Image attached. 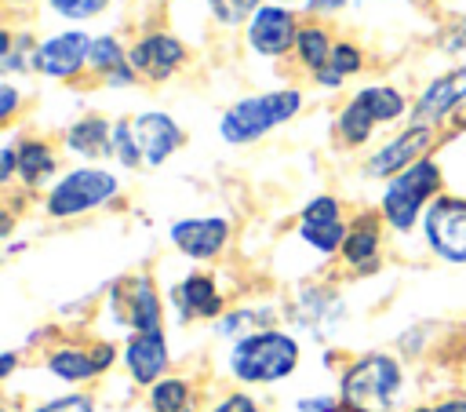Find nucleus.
Here are the masks:
<instances>
[{"label":"nucleus","instance_id":"14","mask_svg":"<svg viewBox=\"0 0 466 412\" xmlns=\"http://www.w3.org/2000/svg\"><path fill=\"white\" fill-rule=\"evenodd\" d=\"M433 142V128L426 124H411L404 128L397 139H390L386 146H379L368 160V175H379V179H393L400 175L404 168H411L415 160H422V153L430 149Z\"/></svg>","mask_w":466,"mask_h":412},{"label":"nucleus","instance_id":"27","mask_svg":"<svg viewBox=\"0 0 466 412\" xmlns=\"http://www.w3.org/2000/svg\"><path fill=\"white\" fill-rule=\"evenodd\" d=\"M153 412H189V386L186 379H160L149 386Z\"/></svg>","mask_w":466,"mask_h":412},{"label":"nucleus","instance_id":"38","mask_svg":"<svg viewBox=\"0 0 466 412\" xmlns=\"http://www.w3.org/2000/svg\"><path fill=\"white\" fill-rule=\"evenodd\" d=\"M411 412H466V401H441V405H426V408H411Z\"/></svg>","mask_w":466,"mask_h":412},{"label":"nucleus","instance_id":"5","mask_svg":"<svg viewBox=\"0 0 466 412\" xmlns=\"http://www.w3.org/2000/svg\"><path fill=\"white\" fill-rule=\"evenodd\" d=\"M404 109H408V98H404L397 88H390V84H368V88H360V91L342 106V113H339V120H335L339 139H342L346 146H360V142L371 139L375 124L397 120Z\"/></svg>","mask_w":466,"mask_h":412},{"label":"nucleus","instance_id":"12","mask_svg":"<svg viewBox=\"0 0 466 412\" xmlns=\"http://www.w3.org/2000/svg\"><path fill=\"white\" fill-rule=\"evenodd\" d=\"M127 62L146 80H167L186 62V44L175 33H146L127 51Z\"/></svg>","mask_w":466,"mask_h":412},{"label":"nucleus","instance_id":"24","mask_svg":"<svg viewBox=\"0 0 466 412\" xmlns=\"http://www.w3.org/2000/svg\"><path fill=\"white\" fill-rule=\"evenodd\" d=\"M360 69H364L360 47L350 44V40H339L335 51H331V58H328V66L317 73V84H320V88H339L346 77H353V73H360Z\"/></svg>","mask_w":466,"mask_h":412},{"label":"nucleus","instance_id":"30","mask_svg":"<svg viewBox=\"0 0 466 412\" xmlns=\"http://www.w3.org/2000/svg\"><path fill=\"white\" fill-rule=\"evenodd\" d=\"M113 157L124 168H138L142 164V149H138V139L131 131V120H116L113 124Z\"/></svg>","mask_w":466,"mask_h":412},{"label":"nucleus","instance_id":"6","mask_svg":"<svg viewBox=\"0 0 466 412\" xmlns=\"http://www.w3.org/2000/svg\"><path fill=\"white\" fill-rule=\"evenodd\" d=\"M116 193H120V182H116L113 171H106V168H76V171L62 175L51 186V193H47V215L69 219V215L102 208Z\"/></svg>","mask_w":466,"mask_h":412},{"label":"nucleus","instance_id":"3","mask_svg":"<svg viewBox=\"0 0 466 412\" xmlns=\"http://www.w3.org/2000/svg\"><path fill=\"white\" fill-rule=\"evenodd\" d=\"M299 365V339L277 328L255 332L229 350V372L240 383H277Z\"/></svg>","mask_w":466,"mask_h":412},{"label":"nucleus","instance_id":"40","mask_svg":"<svg viewBox=\"0 0 466 412\" xmlns=\"http://www.w3.org/2000/svg\"><path fill=\"white\" fill-rule=\"evenodd\" d=\"M273 4H284V7H288V4H295V0H273Z\"/></svg>","mask_w":466,"mask_h":412},{"label":"nucleus","instance_id":"32","mask_svg":"<svg viewBox=\"0 0 466 412\" xmlns=\"http://www.w3.org/2000/svg\"><path fill=\"white\" fill-rule=\"evenodd\" d=\"M33 412H95V405H91V397H84V394H66V397L47 401V405H40V408H33Z\"/></svg>","mask_w":466,"mask_h":412},{"label":"nucleus","instance_id":"7","mask_svg":"<svg viewBox=\"0 0 466 412\" xmlns=\"http://www.w3.org/2000/svg\"><path fill=\"white\" fill-rule=\"evenodd\" d=\"M109 314L116 324L131 332H157L160 328V299L146 273L120 277L109 292Z\"/></svg>","mask_w":466,"mask_h":412},{"label":"nucleus","instance_id":"9","mask_svg":"<svg viewBox=\"0 0 466 412\" xmlns=\"http://www.w3.org/2000/svg\"><path fill=\"white\" fill-rule=\"evenodd\" d=\"M299 18L291 7L284 4H262L255 11V18L248 22V47L262 58H280L284 51L295 47L299 40Z\"/></svg>","mask_w":466,"mask_h":412},{"label":"nucleus","instance_id":"22","mask_svg":"<svg viewBox=\"0 0 466 412\" xmlns=\"http://www.w3.org/2000/svg\"><path fill=\"white\" fill-rule=\"evenodd\" d=\"M15 153H18V175H22L25 186H40V182H47L55 175V164L58 160H55V149L47 142L25 139V142L15 146Z\"/></svg>","mask_w":466,"mask_h":412},{"label":"nucleus","instance_id":"28","mask_svg":"<svg viewBox=\"0 0 466 412\" xmlns=\"http://www.w3.org/2000/svg\"><path fill=\"white\" fill-rule=\"evenodd\" d=\"M262 7V0H208V11L218 26L226 29H237V26H248L255 18V11Z\"/></svg>","mask_w":466,"mask_h":412},{"label":"nucleus","instance_id":"31","mask_svg":"<svg viewBox=\"0 0 466 412\" xmlns=\"http://www.w3.org/2000/svg\"><path fill=\"white\" fill-rule=\"evenodd\" d=\"M47 4H51L55 15H62V18H69V22L98 18V15L109 7V0H47Z\"/></svg>","mask_w":466,"mask_h":412},{"label":"nucleus","instance_id":"36","mask_svg":"<svg viewBox=\"0 0 466 412\" xmlns=\"http://www.w3.org/2000/svg\"><path fill=\"white\" fill-rule=\"evenodd\" d=\"M15 109H18V91L4 80V84H0V120H11Z\"/></svg>","mask_w":466,"mask_h":412},{"label":"nucleus","instance_id":"16","mask_svg":"<svg viewBox=\"0 0 466 412\" xmlns=\"http://www.w3.org/2000/svg\"><path fill=\"white\" fill-rule=\"evenodd\" d=\"M131 131L138 139V149H142V164L157 168L164 164L178 146H182V128L175 124V117L160 113V109H149V113H138L131 120Z\"/></svg>","mask_w":466,"mask_h":412},{"label":"nucleus","instance_id":"13","mask_svg":"<svg viewBox=\"0 0 466 412\" xmlns=\"http://www.w3.org/2000/svg\"><path fill=\"white\" fill-rule=\"evenodd\" d=\"M87 51H91V36L87 33H80V29L55 33V36L40 40V47H36V69L44 77L69 80V77H76L87 66Z\"/></svg>","mask_w":466,"mask_h":412},{"label":"nucleus","instance_id":"15","mask_svg":"<svg viewBox=\"0 0 466 412\" xmlns=\"http://www.w3.org/2000/svg\"><path fill=\"white\" fill-rule=\"evenodd\" d=\"M229 241V222L218 215H193L171 222V244L189 259H215Z\"/></svg>","mask_w":466,"mask_h":412},{"label":"nucleus","instance_id":"39","mask_svg":"<svg viewBox=\"0 0 466 412\" xmlns=\"http://www.w3.org/2000/svg\"><path fill=\"white\" fill-rule=\"evenodd\" d=\"M0 368H4V376H11V368H15V354H4V365H0Z\"/></svg>","mask_w":466,"mask_h":412},{"label":"nucleus","instance_id":"8","mask_svg":"<svg viewBox=\"0 0 466 412\" xmlns=\"http://www.w3.org/2000/svg\"><path fill=\"white\" fill-rule=\"evenodd\" d=\"M426 244L448 259L466 263V201L462 197H437L422 215Z\"/></svg>","mask_w":466,"mask_h":412},{"label":"nucleus","instance_id":"4","mask_svg":"<svg viewBox=\"0 0 466 412\" xmlns=\"http://www.w3.org/2000/svg\"><path fill=\"white\" fill-rule=\"evenodd\" d=\"M441 190V168H437V160H430V157H422V160H415L411 168H404L400 175H393L390 182H386V190H382V219L397 230V233H408L415 222H419V215H422V208H430L433 201V193Z\"/></svg>","mask_w":466,"mask_h":412},{"label":"nucleus","instance_id":"18","mask_svg":"<svg viewBox=\"0 0 466 412\" xmlns=\"http://www.w3.org/2000/svg\"><path fill=\"white\" fill-rule=\"evenodd\" d=\"M171 306L178 321H197V317H218L222 314V292L208 273H189L171 288Z\"/></svg>","mask_w":466,"mask_h":412},{"label":"nucleus","instance_id":"34","mask_svg":"<svg viewBox=\"0 0 466 412\" xmlns=\"http://www.w3.org/2000/svg\"><path fill=\"white\" fill-rule=\"evenodd\" d=\"M211 412H262L248 394H229V397H222Z\"/></svg>","mask_w":466,"mask_h":412},{"label":"nucleus","instance_id":"29","mask_svg":"<svg viewBox=\"0 0 466 412\" xmlns=\"http://www.w3.org/2000/svg\"><path fill=\"white\" fill-rule=\"evenodd\" d=\"M262 317H266L262 310H233V314H226L218 321V335H233L240 343V339H248L255 332H266L262 328Z\"/></svg>","mask_w":466,"mask_h":412},{"label":"nucleus","instance_id":"21","mask_svg":"<svg viewBox=\"0 0 466 412\" xmlns=\"http://www.w3.org/2000/svg\"><path fill=\"white\" fill-rule=\"evenodd\" d=\"M47 368H51V376H58L66 383H84V379H91V376L102 372L95 350H80V346H58V350H51Z\"/></svg>","mask_w":466,"mask_h":412},{"label":"nucleus","instance_id":"20","mask_svg":"<svg viewBox=\"0 0 466 412\" xmlns=\"http://www.w3.org/2000/svg\"><path fill=\"white\" fill-rule=\"evenodd\" d=\"M66 146H69L76 157L98 160V157L113 153V124L102 120V117H80L76 124L66 128Z\"/></svg>","mask_w":466,"mask_h":412},{"label":"nucleus","instance_id":"41","mask_svg":"<svg viewBox=\"0 0 466 412\" xmlns=\"http://www.w3.org/2000/svg\"><path fill=\"white\" fill-rule=\"evenodd\" d=\"M149 412H153V408H149Z\"/></svg>","mask_w":466,"mask_h":412},{"label":"nucleus","instance_id":"10","mask_svg":"<svg viewBox=\"0 0 466 412\" xmlns=\"http://www.w3.org/2000/svg\"><path fill=\"white\" fill-rule=\"evenodd\" d=\"M466 102V66H455L441 77H433L422 95L415 98L411 106V124H426V128H437L448 113H455L459 106Z\"/></svg>","mask_w":466,"mask_h":412},{"label":"nucleus","instance_id":"26","mask_svg":"<svg viewBox=\"0 0 466 412\" xmlns=\"http://www.w3.org/2000/svg\"><path fill=\"white\" fill-rule=\"evenodd\" d=\"M87 66H91V73L109 77V73H116V69H124V66H127V51H124V44H120L116 36H109V33L91 36Z\"/></svg>","mask_w":466,"mask_h":412},{"label":"nucleus","instance_id":"23","mask_svg":"<svg viewBox=\"0 0 466 412\" xmlns=\"http://www.w3.org/2000/svg\"><path fill=\"white\" fill-rule=\"evenodd\" d=\"M342 259L357 270H371L379 263V226L371 219H360L357 226H350L346 244H342Z\"/></svg>","mask_w":466,"mask_h":412},{"label":"nucleus","instance_id":"1","mask_svg":"<svg viewBox=\"0 0 466 412\" xmlns=\"http://www.w3.org/2000/svg\"><path fill=\"white\" fill-rule=\"evenodd\" d=\"M302 109V91L299 88H284V91H262V95H244L237 98L222 120H218V135L229 146H248L262 135H269L277 124L291 120Z\"/></svg>","mask_w":466,"mask_h":412},{"label":"nucleus","instance_id":"11","mask_svg":"<svg viewBox=\"0 0 466 412\" xmlns=\"http://www.w3.org/2000/svg\"><path fill=\"white\" fill-rule=\"evenodd\" d=\"M346 222H342V208L335 197H313L306 208H302V219H299V237L317 248L320 255H331L346 244Z\"/></svg>","mask_w":466,"mask_h":412},{"label":"nucleus","instance_id":"33","mask_svg":"<svg viewBox=\"0 0 466 412\" xmlns=\"http://www.w3.org/2000/svg\"><path fill=\"white\" fill-rule=\"evenodd\" d=\"M466 47V15H459L448 29H444V36H441V51H462Z\"/></svg>","mask_w":466,"mask_h":412},{"label":"nucleus","instance_id":"19","mask_svg":"<svg viewBox=\"0 0 466 412\" xmlns=\"http://www.w3.org/2000/svg\"><path fill=\"white\" fill-rule=\"evenodd\" d=\"M342 317V303L328 292V288H306L299 295V306H295V321L302 328H309L317 339L331 332V324Z\"/></svg>","mask_w":466,"mask_h":412},{"label":"nucleus","instance_id":"17","mask_svg":"<svg viewBox=\"0 0 466 412\" xmlns=\"http://www.w3.org/2000/svg\"><path fill=\"white\" fill-rule=\"evenodd\" d=\"M124 365L131 372L135 383L142 386H153L160 383L164 368H167V339L164 332H135L127 343H124Z\"/></svg>","mask_w":466,"mask_h":412},{"label":"nucleus","instance_id":"35","mask_svg":"<svg viewBox=\"0 0 466 412\" xmlns=\"http://www.w3.org/2000/svg\"><path fill=\"white\" fill-rule=\"evenodd\" d=\"M342 408V401H335V397H302L299 401V412H339Z\"/></svg>","mask_w":466,"mask_h":412},{"label":"nucleus","instance_id":"37","mask_svg":"<svg viewBox=\"0 0 466 412\" xmlns=\"http://www.w3.org/2000/svg\"><path fill=\"white\" fill-rule=\"evenodd\" d=\"M346 4H350V0H306V11L320 18V15H339Z\"/></svg>","mask_w":466,"mask_h":412},{"label":"nucleus","instance_id":"2","mask_svg":"<svg viewBox=\"0 0 466 412\" xmlns=\"http://www.w3.org/2000/svg\"><path fill=\"white\" fill-rule=\"evenodd\" d=\"M400 394V365L390 354H364L342 372L339 401L346 412H393Z\"/></svg>","mask_w":466,"mask_h":412},{"label":"nucleus","instance_id":"25","mask_svg":"<svg viewBox=\"0 0 466 412\" xmlns=\"http://www.w3.org/2000/svg\"><path fill=\"white\" fill-rule=\"evenodd\" d=\"M295 51H299V58H302V62L313 69V77H317V73L328 66L335 44H331L328 29H320V26H302V29H299V40H295Z\"/></svg>","mask_w":466,"mask_h":412}]
</instances>
